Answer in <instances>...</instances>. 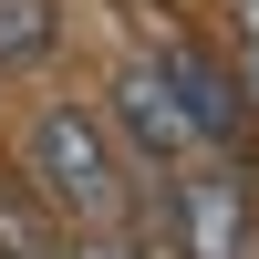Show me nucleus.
I'll list each match as a JSON object with an SVG mask.
<instances>
[{
    "label": "nucleus",
    "instance_id": "4",
    "mask_svg": "<svg viewBox=\"0 0 259 259\" xmlns=\"http://www.w3.org/2000/svg\"><path fill=\"white\" fill-rule=\"evenodd\" d=\"M156 73H166V94L187 104V124H197V145H228L249 124V83L228 73V62H207L197 41H166L156 52Z\"/></svg>",
    "mask_w": 259,
    "mask_h": 259
},
{
    "label": "nucleus",
    "instance_id": "3",
    "mask_svg": "<svg viewBox=\"0 0 259 259\" xmlns=\"http://www.w3.org/2000/svg\"><path fill=\"white\" fill-rule=\"evenodd\" d=\"M166 228L187 259H249V197L239 177H177L166 187Z\"/></svg>",
    "mask_w": 259,
    "mask_h": 259
},
{
    "label": "nucleus",
    "instance_id": "5",
    "mask_svg": "<svg viewBox=\"0 0 259 259\" xmlns=\"http://www.w3.org/2000/svg\"><path fill=\"white\" fill-rule=\"evenodd\" d=\"M41 41H52V11L41 0H11L0 11V62H41Z\"/></svg>",
    "mask_w": 259,
    "mask_h": 259
},
{
    "label": "nucleus",
    "instance_id": "7",
    "mask_svg": "<svg viewBox=\"0 0 259 259\" xmlns=\"http://www.w3.org/2000/svg\"><path fill=\"white\" fill-rule=\"evenodd\" d=\"M239 31H249V62H259V0H239Z\"/></svg>",
    "mask_w": 259,
    "mask_h": 259
},
{
    "label": "nucleus",
    "instance_id": "1",
    "mask_svg": "<svg viewBox=\"0 0 259 259\" xmlns=\"http://www.w3.org/2000/svg\"><path fill=\"white\" fill-rule=\"evenodd\" d=\"M31 177L52 187V207H62V218H83L94 239L124 218V166H114V145H104V124L73 114V104H52V114L31 124Z\"/></svg>",
    "mask_w": 259,
    "mask_h": 259
},
{
    "label": "nucleus",
    "instance_id": "6",
    "mask_svg": "<svg viewBox=\"0 0 259 259\" xmlns=\"http://www.w3.org/2000/svg\"><path fill=\"white\" fill-rule=\"evenodd\" d=\"M73 259H135V249H124V239H114V228H104V239H83Z\"/></svg>",
    "mask_w": 259,
    "mask_h": 259
},
{
    "label": "nucleus",
    "instance_id": "2",
    "mask_svg": "<svg viewBox=\"0 0 259 259\" xmlns=\"http://www.w3.org/2000/svg\"><path fill=\"white\" fill-rule=\"evenodd\" d=\"M114 124H124V145H135L145 166H177L187 145H197V124H187V104L166 94V73H156V52H135V62H114Z\"/></svg>",
    "mask_w": 259,
    "mask_h": 259
}]
</instances>
